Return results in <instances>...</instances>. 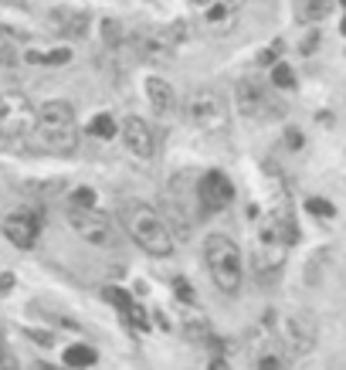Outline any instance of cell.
Instances as JSON below:
<instances>
[{
    "instance_id": "cell-31",
    "label": "cell",
    "mask_w": 346,
    "mask_h": 370,
    "mask_svg": "<svg viewBox=\"0 0 346 370\" xmlns=\"http://www.w3.org/2000/svg\"><path fill=\"white\" fill-rule=\"evenodd\" d=\"M343 3H346V0H343Z\"/></svg>"
},
{
    "instance_id": "cell-8",
    "label": "cell",
    "mask_w": 346,
    "mask_h": 370,
    "mask_svg": "<svg viewBox=\"0 0 346 370\" xmlns=\"http://www.w3.org/2000/svg\"><path fill=\"white\" fill-rule=\"evenodd\" d=\"M235 106H238V112L248 116V119H268V116H278V112H282L278 102H272L265 85L255 79H241L238 85H235Z\"/></svg>"
},
{
    "instance_id": "cell-24",
    "label": "cell",
    "mask_w": 346,
    "mask_h": 370,
    "mask_svg": "<svg viewBox=\"0 0 346 370\" xmlns=\"http://www.w3.org/2000/svg\"><path fill=\"white\" fill-rule=\"evenodd\" d=\"M173 292H177L180 302H194V289H190V282H184V279H173Z\"/></svg>"
},
{
    "instance_id": "cell-27",
    "label": "cell",
    "mask_w": 346,
    "mask_h": 370,
    "mask_svg": "<svg viewBox=\"0 0 346 370\" xmlns=\"http://www.w3.org/2000/svg\"><path fill=\"white\" fill-rule=\"evenodd\" d=\"M289 146H295V150L302 146V132H299V130H292V132H289Z\"/></svg>"
},
{
    "instance_id": "cell-29",
    "label": "cell",
    "mask_w": 346,
    "mask_h": 370,
    "mask_svg": "<svg viewBox=\"0 0 346 370\" xmlns=\"http://www.w3.org/2000/svg\"><path fill=\"white\" fill-rule=\"evenodd\" d=\"M343 272H346V259H343Z\"/></svg>"
},
{
    "instance_id": "cell-16",
    "label": "cell",
    "mask_w": 346,
    "mask_h": 370,
    "mask_svg": "<svg viewBox=\"0 0 346 370\" xmlns=\"http://www.w3.org/2000/svg\"><path fill=\"white\" fill-rule=\"evenodd\" d=\"M119 132V126H116V119L109 116V112H99L92 123H88V136H95V139H112Z\"/></svg>"
},
{
    "instance_id": "cell-23",
    "label": "cell",
    "mask_w": 346,
    "mask_h": 370,
    "mask_svg": "<svg viewBox=\"0 0 346 370\" xmlns=\"http://www.w3.org/2000/svg\"><path fill=\"white\" fill-rule=\"evenodd\" d=\"M197 7H204V10H214V7H228V10H238L241 0H194Z\"/></svg>"
},
{
    "instance_id": "cell-25",
    "label": "cell",
    "mask_w": 346,
    "mask_h": 370,
    "mask_svg": "<svg viewBox=\"0 0 346 370\" xmlns=\"http://www.w3.org/2000/svg\"><path fill=\"white\" fill-rule=\"evenodd\" d=\"M207 370H231V364H228L224 357H214V360H211V367H207Z\"/></svg>"
},
{
    "instance_id": "cell-19",
    "label": "cell",
    "mask_w": 346,
    "mask_h": 370,
    "mask_svg": "<svg viewBox=\"0 0 346 370\" xmlns=\"http://www.w3.org/2000/svg\"><path fill=\"white\" fill-rule=\"evenodd\" d=\"M17 61V45H14V38L0 27V65H14Z\"/></svg>"
},
{
    "instance_id": "cell-17",
    "label": "cell",
    "mask_w": 346,
    "mask_h": 370,
    "mask_svg": "<svg viewBox=\"0 0 346 370\" xmlns=\"http://www.w3.org/2000/svg\"><path fill=\"white\" fill-rule=\"evenodd\" d=\"M102 295H106L116 309H123V313H129V309L136 306L133 295H129V292H123V289H116V286H106V289H102Z\"/></svg>"
},
{
    "instance_id": "cell-30",
    "label": "cell",
    "mask_w": 346,
    "mask_h": 370,
    "mask_svg": "<svg viewBox=\"0 0 346 370\" xmlns=\"http://www.w3.org/2000/svg\"><path fill=\"white\" fill-rule=\"evenodd\" d=\"M0 360H3V350H0Z\"/></svg>"
},
{
    "instance_id": "cell-22",
    "label": "cell",
    "mask_w": 346,
    "mask_h": 370,
    "mask_svg": "<svg viewBox=\"0 0 346 370\" xmlns=\"http://www.w3.org/2000/svg\"><path fill=\"white\" fill-rule=\"evenodd\" d=\"M31 61H48V65H65L72 54H68V48H58V52H48V54H27Z\"/></svg>"
},
{
    "instance_id": "cell-28",
    "label": "cell",
    "mask_w": 346,
    "mask_h": 370,
    "mask_svg": "<svg viewBox=\"0 0 346 370\" xmlns=\"http://www.w3.org/2000/svg\"><path fill=\"white\" fill-rule=\"evenodd\" d=\"M343 34H346V17H343Z\"/></svg>"
},
{
    "instance_id": "cell-9",
    "label": "cell",
    "mask_w": 346,
    "mask_h": 370,
    "mask_svg": "<svg viewBox=\"0 0 346 370\" xmlns=\"http://www.w3.org/2000/svg\"><path fill=\"white\" fill-rule=\"evenodd\" d=\"M248 346H251V370H289V353L275 340V333L255 330Z\"/></svg>"
},
{
    "instance_id": "cell-3",
    "label": "cell",
    "mask_w": 346,
    "mask_h": 370,
    "mask_svg": "<svg viewBox=\"0 0 346 370\" xmlns=\"http://www.w3.org/2000/svg\"><path fill=\"white\" fill-rule=\"evenodd\" d=\"M204 262H207V272H211V282L224 295H235L241 289V279H244L241 252L228 235H211L204 241Z\"/></svg>"
},
{
    "instance_id": "cell-10",
    "label": "cell",
    "mask_w": 346,
    "mask_h": 370,
    "mask_svg": "<svg viewBox=\"0 0 346 370\" xmlns=\"http://www.w3.org/2000/svg\"><path fill=\"white\" fill-rule=\"evenodd\" d=\"M197 197H200V208L207 214L224 211L231 201H235V184L221 174V170H207L197 184Z\"/></svg>"
},
{
    "instance_id": "cell-11",
    "label": "cell",
    "mask_w": 346,
    "mask_h": 370,
    "mask_svg": "<svg viewBox=\"0 0 346 370\" xmlns=\"http://www.w3.org/2000/svg\"><path fill=\"white\" fill-rule=\"evenodd\" d=\"M0 231H3V238L10 241L14 248H34V241L41 235V217L31 211H14L3 217V224H0Z\"/></svg>"
},
{
    "instance_id": "cell-12",
    "label": "cell",
    "mask_w": 346,
    "mask_h": 370,
    "mask_svg": "<svg viewBox=\"0 0 346 370\" xmlns=\"http://www.w3.org/2000/svg\"><path fill=\"white\" fill-rule=\"evenodd\" d=\"M123 143H126V150L139 160H150L157 153V136L150 130V123L139 119V116H129V119L123 123Z\"/></svg>"
},
{
    "instance_id": "cell-5",
    "label": "cell",
    "mask_w": 346,
    "mask_h": 370,
    "mask_svg": "<svg viewBox=\"0 0 346 370\" xmlns=\"http://www.w3.org/2000/svg\"><path fill=\"white\" fill-rule=\"evenodd\" d=\"M68 228L79 235L81 241H88L92 248H119V231H116V221L102 211H79V208H68Z\"/></svg>"
},
{
    "instance_id": "cell-4",
    "label": "cell",
    "mask_w": 346,
    "mask_h": 370,
    "mask_svg": "<svg viewBox=\"0 0 346 370\" xmlns=\"http://www.w3.org/2000/svg\"><path fill=\"white\" fill-rule=\"evenodd\" d=\"M184 116L187 123L200 132H224L228 123H231L228 99L217 88H194L184 102Z\"/></svg>"
},
{
    "instance_id": "cell-20",
    "label": "cell",
    "mask_w": 346,
    "mask_h": 370,
    "mask_svg": "<svg viewBox=\"0 0 346 370\" xmlns=\"http://www.w3.org/2000/svg\"><path fill=\"white\" fill-rule=\"evenodd\" d=\"M72 208L92 211V208H95V190H92V187H79V190L72 194Z\"/></svg>"
},
{
    "instance_id": "cell-26",
    "label": "cell",
    "mask_w": 346,
    "mask_h": 370,
    "mask_svg": "<svg viewBox=\"0 0 346 370\" xmlns=\"http://www.w3.org/2000/svg\"><path fill=\"white\" fill-rule=\"evenodd\" d=\"M10 286H14V275H10V272H3V275H0V292H7Z\"/></svg>"
},
{
    "instance_id": "cell-7",
    "label": "cell",
    "mask_w": 346,
    "mask_h": 370,
    "mask_svg": "<svg viewBox=\"0 0 346 370\" xmlns=\"http://www.w3.org/2000/svg\"><path fill=\"white\" fill-rule=\"evenodd\" d=\"M27 132H34V106L21 92H7L0 95V136L3 139H21Z\"/></svg>"
},
{
    "instance_id": "cell-18",
    "label": "cell",
    "mask_w": 346,
    "mask_h": 370,
    "mask_svg": "<svg viewBox=\"0 0 346 370\" xmlns=\"http://www.w3.org/2000/svg\"><path fill=\"white\" fill-rule=\"evenodd\" d=\"M272 85H275V88H292L295 85V72L285 65V61H275V68H272Z\"/></svg>"
},
{
    "instance_id": "cell-6",
    "label": "cell",
    "mask_w": 346,
    "mask_h": 370,
    "mask_svg": "<svg viewBox=\"0 0 346 370\" xmlns=\"http://www.w3.org/2000/svg\"><path fill=\"white\" fill-rule=\"evenodd\" d=\"M275 340L282 344V350L289 357H302L316 346V326L313 316L306 313H282L278 316V330H275Z\"/></svg>"
},
{
    "instance_id": "cell-13",
    "label": "cell",
    "mask_w": 346,
    "mask_h": 370,
    "mask_svg": "<svg viewBox=\"0 0 346 370\" xmlns=\"http://www.w3.org/2000/svg\"><path fill=\"white\" fill-rule=\"evenodd\" d=\"M146 99H150V106L157 109L160 116H166L173 109V88H170V82L160 79V75H150L146 79Z\"/></svg>"
},
{
    "instance_id": "cell-15",
    "label": "cell",
    "mask_w": 346,
    "mask_h": 370,
    "mask_svg": "<svg viewBox=\"0 0 346 370\" xmlns=\"http://www.w3.org/2000/svg\"><path fill=\"white\" fill-rule=\"evenodd\" d=\"M329 10H333V0H302L295 14H299V21H322Z\"/></svg>"
},
{
    "instance_id": "cell-2",
    "label": "cell",
    "mask_w": 346,
    "mask_h": 370,
    "mask_svg": "<svg viewBox=\"0 0 346 370\" xmlns=\"http://www.w3.org/2000/svg\"><path fill=\"white\" fill-rule=\"evenodd\" d=\"M123 224H126V235H129L146 255H157V259L173 255L177 238H173L166 217H163L157 208H150V204H143V201H129V204H123Z\"/></svg>"
},
{
    "instance_id": "cell-21",
    "label": "cell",
    "mask_w": 346,
    "mask_h": 370,
    "mask_svg": "<svg viewBox=\"0 0 346 370\" xmlns=\"http://www.w3.org/2000/svg\"><path fill=\"white\" fill-rule=\"evenodd\" d=\"M306 211L316 214V217H336V208H333L329 201H322V197H309V201H306Z\"/></svg>"
},
{
    "instance_id": "cell-1",
    "label": "cell",
    "mask_w": 346,
    "mask_h": 370,
    "mask_svg": "<svg viewBox=\"0 0 346 370\" xmlns=\"http://www.w3.org/2000/svg\"><path fill=\"white\" fill-rule=\"evenodd\" d=\"M34 136L41 150L54 157H68L79 146V126H75V106L65 99H48L34 109Z\"/></svg>"
},
{
    "instance_id": "cell-14",
    "label": "cell",
    "mask_w": 346,
    "mask_h": 370,
    "mask_svg": "<svg viewBox=\"0 0 346 370\" xmlns=\"http://www.w3.org/2000/svg\"><path fill=\"white\" fill-rule=\"evenodd\" d=\"M95 360H99V350L88 344H75L65 350V367H72V370H88Z\"/></svg>"
}]
</instances>
